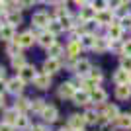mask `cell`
Instances as JSON below:
<instances>
[{
	"label": "cell",
	"instance_id": "cell-1",
	"mask_svg": "<svg viewBox=\"0 0 131 131\" xmlns=\"http://www.w3.org/2000/svg\"><path fill=\"white\" fill-rule=\"evenodd\" d=\"M114 16H115V12L112 10V8H108V10H102V12H96V20L94 22L100 24V26H112L114 24Z\"/></svg>",
	"mask_w": 131,
	"mask_h": 131
},
{
	"label": "cell",
	"instance_id": "cell-2",
	"mask_svg": "<svg viewBox=\"0 0 131 131\" xmlns=\"http://www.w3.org/2000/svg\"><path fill=\"white\" fill-rule=\"evenodd\" d=\"M49 22H51V20H49V16H47L45 12H35V14L31 16V24H33L35 29H43V27H47Z\"/></svg>",
	"mask_w": 131,
	"mask_h": 131
},
{
	"label": "cell",
	"instance_id": "cell-3",
	"mask_svg": "<svg viewBox=\"0 0 131 131\" xmlns=\"http://www.w3.org/2000/svg\"><path fill=\"white\" fill-rule=\"evenodd\" d=\"M35 39H37V37L33 35V31H24V33H20V35H18L14 41H16L20 47H31Z\"/></svg>",
	"mask_w": 131,
	"mask_h": 131
},
{
	"label": "cell",
	"instance_id": "cell-4",
	"mask_svg": "<svg viewBox=\"0 0 131 131\" xmlns=\"http://www.w3.org/2000/svg\"><path fill=\"white\" fill-rule=\"evenodd\" d=\"M18 77L22 78L24 82H33V80H35V77H37L35 67H33V65H26L22 71H18Z\"/></svg>",
	"mask_w": 131,
	"mask_h": 131
},
{
	"label": "cell",
	"instance_id": "cell-5",
	"mask_svg": "<svg viewBox=\"0 0 131 131\" xmlns=\"http://www.w3.org/2000/svg\"><path fill=\"white\" fill-rule=\"evenodd\" d=\"M129 80H131V72L129 71H125V69H117V71L114 72V82L117 84V86H121V84H129Z\"/></svg>",
	"mask_w": 131,
	"mask_h": 131
},
{
	"label": "cell",
	"instance_id": "cell-6",
	"mask_svg": "<svg viewBox=\"0 0 131 131\" xmlns=\"http://www.w3.org/2000/svg\"><path fill=\"white\" fill-rule=\"evenodd\" d=\"M74 71H77L78 77L86 78L88 74H90V71H92V65H90V61H86V59L77 61V65H74Z\"/></svg>",
	"mask_w": 131,
	"mask_h": 131
},
{
	"label": "cell",
	"instance_id": "cell-7",
	"mask_svg": "<svg viewBox=\"0 0 131 131\" xmlns=\"http://www.w3.org/2000/svg\"><path fill=\"white\" fill-rule=\"evenodd\" d=\"M84 125H86L84 115H80V114H72L71 117H69V127H71L72 131H80Z\"/></svg>",
	"mask_w": 131,
	"mask_h": 131
},
{
	"label": "cell",
	"instance_id": "cell-8",
	"mask_svg": "<svg viewBox=\"0 0 131 131\" xmlns=\"http://www.w3.org/2000/svg\"><path fill=\"white\" fill-rule=\"evenodd\" d=\"M77 94V86L72 82H63L59 86V98H72Z\"/></svg>",
	"mask_w": 131,
	"mask_h": 131
},
{
	"label": "cell",
	"instance_id": "cell-9",
	"mask_svg": "<svg viewBox=\"0 0 131 131\" xmlns=\"http://www.w3.org/2000/svg\"><path fill=\"white\" fill-rule=\"evenodd\" d=\"M94 20H96V10H94L90 4L82 6V8H80V22L90 24V22H94Z\"/></svg>",
	"mask_w": 131,
	"mask_h": 131
},
{
	"label": "cell",
	"instance_id": "cell-10",
	"mask_svg": "<svg viewBox=\"0 0 131 131\" xmlns=\"http://www.w3.org/2000/svg\"><path fill=\"white\" fill-rule=\"evenodd\" d=\"M123 35V27L119 26V22H114L112 26H108V37L112 41H119Z\"/></svg>",
	"mask_w": 131,
	"mask_h": 131
},
{
	"label": "cell",
	"instance_id": "cell-11",
	"mask_svg": "<svg viewBox=\"0 0 131 131\" xmlns=\"http://www.w3.org/2000/svg\"><path fill=\"white\" fill-rule=\"evenodd\" d=\"M106 100H108V94H106L104 88H94V90H90V102H94V104H104Z\"/></svg>",
	"mask_w": 131,
	"mask_h": 131
},
{
	"label": "cell",
	"instance_id": "cell-12",
	"mask_svg": "<svg viewBox=\"0 0 131 131\" xmlns=\"http://www.w3.org/2000/svg\"><path fill=\"white\" fill-rule=\"evenodd\" d=\"M41 117H43L45 121L53 123V121H57V117H59V110L55 108V106H45V110L41 112Z\"/></svg>",
	"mask_w": 131,
	"mask_h": 131
},
{
	"label": "cell",
	"instance_id": "cell-13",
	"mask_svg": "<svg viewBox=\"0 0 131 131\" xmlns=\"http://www.w3.org/2000/svg\"><path fill=\"white\" fill-rule=\"evenodd\" d=\"M59 69H61V61H59V59H53V57H49V59L43 63V71L47 72V74L59 72Z\"/></svg>",
	"mask_w": 131,
	"mask_h": 131
},
{
	"label": "cell",
	"instance_id": "cell-14",
	"mask_svg": "<svg viewBox=\"0 0 131 131\" xmlns=\"http://www.w3.org/2000/svg\"><path fill=\"white\" fill-rule=\"evenodd\" d=\"M33 84H35L37 88H41V90L49 88V84H51V74H47V72H39L37 77H35V80H33Z\"/></svg>",
	"mask_w": 131,
	"mask_h": 131
},
{
	"label": "cell",
	"instance_id": "cell-15",
	"mask_svg": "<svg viewBox=\"0 0 131 131\" xmlns=\"http://www.w3.org/2000/svg\"><path fill=\"white\" fill-rule=\"evenodd\" d=\"M96 35L94 33H84V35H80V45H82V49H94V45H96Z\"/></svg>",
	"mask_w": 131,
	"mask_h": 131
},
{
	"label": "cell",
	"instance_id": "cell-16",
	"mask_svg": "<svg viewBox=\"0 0 131 131\" xmlns=\"http://www.w3.org/2000/svg\"><path fill=\"white\" fill-rule=\"evenodd\" d=\"M24 84H26V82H24L20 77H16V78H12V80H8L6 86H8V90H10L12 94H20L24 90Z\"/></svg>",
	"mask_w": 131,
	"mask_h": 131
},
{
	"label": "cell",
	"instance_id": "cell-17",
	"mask_svg": "<svg viewBox=\"0 0 131 131\" xmlns=\"http://www.w3.org/2000/svg\"><path fill=\"white\" fill-rule=\"evenodd\" d=\"M37 41H39V45H43V47H51V45L55 43V35L51 31H41L37 35Z\"/></svg>",
	"mask_w": 131,
	"mask_h": 131
},
{
	"label": "cell",
	"instance_id": "cell-18",
	"mask_svg": "<svg viewBox=\"0 0 131 131\" xmlns=\"http://www.w3.org/2000/svg\"><path fill=\"white\" fill-rule=\"evenodd\" d=\"M115 98L117 100H129L131 98V84H121V86H115Z\"/></svg>",
	"mask_w": 131,
	"mask_h": 131
},
{
	"label": "cell",
	"instance_id": "cell-19",
	"mask_svg": "<svg viewBox=\"0 0 131 131\" xmlns=\"http://www.w3.org/2000/svg\"><path fill=\"white\" fill-rule=\"evenodd\" d=\"M94 49L98 51V53H104V51L112 49V39H110V37H98V39H96Z\"/></svg>",
	"mask_w": 131,
	"mask_h": 131
},
{
	"label": "cell",
	"instance_id": "cell-20",
	"mask_svg": "<svg viewBox=\"0 0 131 131\" xmlns=\"http://www.w3.org/2000/svg\"><path fill=\"white\" fill-rule=\"evenodd\" d=\"M72 100H74V104H78V106H86L88 102H90V92H88V90H80V92H77L72 96Z\"/></svg>",
	"mask_w": 131,
	"mask_h": 131
},
{
	"label": "cell",
	"instance_id": "cell-21",
	"mask_svg": "<svg viewBox=\"0 0 131 131\" xmlns=\"http://www.w3.org/2000/svg\"><path fill=\"white\" fill-rule=\"evenodd\" d=\"M102 115H104L108 121H115V119H117V115H119V110H117V106H114V104H112V106H106Z\"/></svg>",
	"mask_w": 131,
	"mask_h": 131
},
{
	"label": "cell",
	"instance_id": "cell-22",
	"mask_svg": "<svg viewBox=\"0 0 131 131\" xmlns=\"http://www.w3.org/2000/svg\"><path fill=\"white\" fill-rule=\"evenodd\" d=\"M0 39H4V41H14V26H10V24H6V26H2V29H0Z\"/></svg>",
	"mask_w": 131,
	"mask_h": 131
},
{
	"label": "cell",
	"instance_id": "cell-23",
	"mask_svg": "<svg viewBox=\"0 0 131 131\" xmlns=\"http://www.w3.org/2000/svg\"><path fill=\"white\" fill-rule=\"evenodd\" d=\"M80 49H82L80 41H78V39H71V43H69V47H67V55L77 59V55L80 53Z\"/></svg>",
	"mask_w": 131,
	"mask_h": 131
},
{
	"label": "cell",
	"instance_id": "cell-24",
	"mask_svg": "<svg viewBox=\"0 0 131 131\" xmlns=\"http://www.w3.org/2000/svg\"><path fill=\"white\" fill-rule=\"evenodd\" d=\"M115 123H117V127H121V129H129L131 127V114H119L117 119H115Z\"/></svg>",
	"mask_w": 131,
	"mask_h": 131
},
{
	"label": "cell",
	"instance_id": "cell-25",
	"mask_svg": "<svg viewBox=\"0 0 131 131\" xmlns=\"http://www.w3.org/2000/svg\"><path fill=\"white\" fill-rule=\"evenodd\" d=\"M63 51H65V47L59 43H53L51 47H47V55L53 57V59H59V55H63Z\"/></svg>",
	"mask_w": 131,
	"mask_h": 131
},
{
	"label": "cell",
	"instance_id": "cell-26",
	"mask_svg": "<svg viewBox=\"0 0 131 131\" xmlns=\"http://www.w3.org/2000/svg\"><path fill=\"white\" fill-rule=\"evenodd\" d=\"M90 6L96 12H102V10H108L110 8V0H90Z\"/></svg>",
	"mask_w": 131,
	"mask_h": 131
},
{
	"label": "cell",
	"instance_id": "cell-27",
	"mask_svg": "<svg viewBox=\"0 0 131 131\" xmlns=\"http://www.w3.org/2000/svg\"><path fill=\"white\" fill-rule=\"evenodd\" d=\"M4 117H6V121H4V123H10V125H16V121H18V117H20V115H18V110H8Z\"/></svg>",
	"mask_w": 131,
	"mask_h": 131
},
{
	"label": "cell",
	"instance_id": "cell-28",
	"mask_svg": "<svg viewBox=\"0 0 131 131\" xmlns=\"http://www.w3.org/2000/svg\"><path fill=\"white\" fill-rule=\"evenodd\" d=\"M12 67H14L16 71H22L24 67H26V59H24V55H16V57H12Z\"/></svg>",
	"mask_w": 131,
	"mask_h": 131
},
{
	"label": "cell",
	"instance_id": "cell-29",
	"mask_svg": "<svg viewBox=\"0 0 131 131\" xmlns=\"http://www.w3.org/2000/svg\"><path fill=\"white\" fill-rule=\"evenodd\" d=\"M47 31H51L53 35L61 33V31H63V26H61V22H59V20H51L49 26H47Z\"/></svg>",
	"mask_w": 131,
	"mask_h": 131
},
{
	"label": "cell",
	"instance_id": "cell-30",
	"mask_svg": "<svg viewBox=\"0 0 131 131\" xmlns=\"http://www.w3.org/2000/svg\"><path fill=\"white\" fill-rule=\"evenodd\" d=\"M84 115V119H86V123H98V119H100V115L94 112V110H88L86 114H82Z\"/></svg>",
	"mask_w": 131,
	"mask_h": 131
},
{
	"label": "cell",
	"instance_id": "cell-31",
	"mask_svg": "<svg viewBox=\"0 0 131 131\" xmlns=\"http://www.w3.org/2000/svg\"><path fill=\"white\" fill-rule=\"evenodd\" d=\"M31 108V104H29V100L26 98H18L16 100V110H20V112H26V110Z\"/></svg>",
	"mask_w": 131,
	"mask_h": 131
},
{
	"label": "cell",
	"instance_id": "cell-32",
	"mask_svg": "<svg viewBox=\"0 0 131 131\" xmlns=\"http://www.w3.org/2000/svg\"><path fill=\"white\" fill-rule=\"evenodd\" d=\"M119 67L131 72V55H121V59H119Z\"/></svg>",
	"mask_w": 131,
	"mask_h": 131
},
{
	"label": "cell",
	"instance_id": "cell-33",
	"mask_svg": "<svg viewBox=\"0 0 131 131\" xmlns=\"http://www.w3.org/2000/svg\"><path fill=\"white\" fill-rule=\"evenodd\" d=\"M20 49H22V47H20V45L14 41V43H8V47H6V53L10 55V57H16V55H20V53H18Z\"/></svg>",
	"mask_w": 131,
	"mask_h": 131
},
{
	"label": "cell",
	"instance_id": "cell-34",
	"mask_svg": "<svg viewBox=\"0 0 131 131\" xmlns=\"http://www.w3.org/2000/svg\"><path fill=\"white\" fill-rule=\"evenodd\" d=\"M20 22H22V16L18 12H12L10 16H8V24L10 26H20Z\"/></svg>",
	"mask_w": 131,
	"mask_h": 131
},
{
	"label": "cell",
	"instance_id": "cell-35",
	"mask_svg": "<svg viewBox=\"0 0 131 131\" xmlns=\"http://www.w3.org/2000/svg\"><path fill=\"white\" fill-rule=\"evenodd\" d=\"M88 77H90V78H92V80H96V82H98V84H100V82H102V78H104V74H102V71H100V69H92Z\"/></svg>",
	"mask_w": 131,
	"mask_h": 131
},
{
	"label": "cell",
	"instance_id": "cell-36",
	"mask_svg": "<svg viewBox=\"0 0 131 131\" xmlns=\"http://www.w3.org/2000/svg\"><path fill=\"white\" fill-rule=\"evenodd\" d=\"M31 108L35 110V112H43V110H45V102L41 98H37V100H33V102H31Z\"/></svg>",
	"mask_w": 131,
	"mask_h": 131
},
{
	"label": "cell",
	"instance_id": "cell-37",
	"mask_svg": "<svg viewBox=\"0 0 131 131\" xmlns=\"http://www.w3.org/2000/svg\"><path fill=\"white\" fill-rule=\"evenodd\" d=\"M119 26L123 27V29H131V16H129V14H127V16H123V18L119 20Z\"/></svg>",
	"mask_w": 131,
	"mask_h": 131
},
{
	"label": "cell",
	"instance_id": "cell-38",
	"mask_svg": "<svg viewBox=\"0 0 131 131\" xmlns=\"http://www.w3.org/2000/svg\"><path fill=\"white\" fill-rule=\"evenodd\" d=\"M55 16H57V20H59V18H65V16H69V10H67L65 6H59V8L55 10Z\"/></svg>",
	"mask_w": 131,
	"mask_h": 131
},
{
	"label": "cell",
	"instance_id": "cell-39",
	"mask_svg": "<svg viewBox=\"0 0 131 131\" xmlns=\"http://www.w3.org/2000/svg\"><path fill=\"white\" fill-rule=\"evenodd\" d=\"M16 127H18V129H26V127H27V117L20 115V117H18V121H16Z\"/></svg>",
	"mask_w": 131,
	"mask_h": 131
},
{
	"label": "cell",
	"instance_id": "cell-40",
	"mask_svg": "<svg viewBox=\"0 0 131 131\" xmlns=\"http://www.w3.org/2000/svg\"><path fill=\"white\" fill-rule=\"evenodd\" d=\"M31 4V0H18V8H29Z\"/></svg>",
	"mask_w": 131,
	"mask_h": 131
},
{
	"label": "cell",
	"instance_id": "cell-41",
	"mask_svg": "<svg viewBox=\"0 0 131 131\" xmlns=\"http://www.w3.org/2000/svg\"><path fill=\"white\" fill-rule=\"evenodd\" d=\"M123 55H131V39L123 43Z\"/></svg>",
	"mask_w": 131,
	"mask_h": 131
},
{
	"label": "cell",
	"instance_id": "cell-42",
	"mask_svg": "<svg viewBox=\"0 0 131 131\" xmlns=\"http://www.w3.org/2000/svg\"><path fill=\"white\" fill-rule=\"evenodd\" d=\"M0 131H14V125H10V123H2V125H0Z\"/></svg>",
	"mask_w": 131,
	"mask_h": 131
},
{
	"label": "cell",
	"instance_id": "cell-43",
	"mask_svg": "<svg viewBox=\"0 0 131 131\" xmlns=\"http://www.w3.org/2000/svg\"><path fill=\"white\" fill-rule=\"evenodd\" d=\"M74 2H77V4L82 8V6H88V2H90V0H74Z\"/></svg>",
	"mask_w": 131,
	"mask_h": 131
},
{
	"label": "cell",
	"instance_id": "cell-44",
	"mask_svg": "<svg viewBox=\"0 0 131 131\" xmlns=\"http://www.w3.org/2000/svg\"><path fill=\"white\" fill-rule=\"evenodd\" d=\"M4 77H6V71H4V67L0 65V80H4Z\"/></svg>",
	"mask_w": 131,
	"mask_h": 131
},
{
	"label": "cell",
	"instance_id": "cell-45",
	"mask_svg": "<svg viewBox=\"0 0 131 131\" xmlns=\"http://www.w3.org/2000/svg\"><path fill=\"white\" fill-rule=\"evenodd\" d=\"M31 131H45V127H41V125H35V127H31Z\"/></svg>",
	"mask_w": 131,
	"mask_h": 131
},
{
	"label": "cell",
	"instance_id": "cell-46",
	"mask_svg": "<svg viewBox=\"0 0 131 131\" xmlns=\"http://www.w3.org/2000/svg\"><path fill=\"white\" fill-rule=\"evenodd\" d=\"M4 14H6V6L2 4V6H0V16H4Z\"/></svg>",
	"mask_w": 131,
	"mask_h": 131
},
{
	"label": "cell",
	"instance_id": "cell-47",
	"mask_svg": "<svg viewBox=\"0 0 131 131\" xmlns=\"http://www.w3.org/2000/svg\"><path fill=\"white\" fill-rule=\"evenodd\" d=\"M2 92H4V82L0 80V96H2Z\"/></svg>",
	"mask_w": 131,
	"mask_h": 131
},
{
	"label": "cell",
	"instance_id": "cell-48",
	"mask_svg": "<svg viewBox=\"0 0 131 131\" xmlns=\"http://www.w3.org/2000/svg\"><path fill=\"white\" fill-rule=\"evenodd\" d=\"M131 0H121V4H129Z\"/></svg>",
	"mask_w": 131,
	"mask_h": 131
},
{
	"label": "cell",
	"instance_id": "cell-49",
	"mask_svg": "<svg viewBox=\"0 0 131 131\" xmlns=\"http://www.w3.org/2000/svg\"><path fill=\"white\" fill-rule=\"evenodd\" d=\"M0 106H4V98L2 96H0Z\"/></svg>",
	"mask_w": 131,
	"mask_h": 131
},
{
	"label": "cell",
	"instance_id": "cell-50",
	"mask_svg": "<svg viewBox=\"0 0 131 131\" xmlns=\"http://www.w3.org/2000/svg\"><path fill=\"white\" fill-rule=\"evenodd\" d=\"M45 2H49V4H55V2H57V0H45Z\"/></svg>",
	"mask_w": 131,
	"mask_h": 131
},
{
	"label": "cell",
	"instance_id": "cell-51",
	"mask_svg": "<svg viewBox=\"0 0 131 131\" xmlns=\"http://www.w3.org/2000/svg\"><path fill=\"white\" fill-rule=\"evenodd\" d=\"M61 131H72V129H71V127H67V129H65V127H63V129H61Z\"/></svg>",
	"mask_w": 131,
	"mask_h": 131
},
{
	"label": "cell",
	"instance_id": "cell-52",
	"mask_svg": "<svg viewBox=\"0 0 131 131\" xmlns=\"http://www.w3.org/2000/svg\"><path fill=\"white\" fill-rule=\"evenodd\" d=\"M31 2H43V0H31Z\"/></svg>",
	"mask_w": 131,
	"mask_h": 131
},
{
	"label": "cell",
	"instance_id": "cell-53",
	"mask_svg": "<svg viewBox=\"0 0 131 131\" xmlns=\"http://www.w3.org/2000/svg\"><path fill=\"white\" fill-rule=\"evenodd\" d=\"M0 29H2V26H0Z\"/></svg>",
	"mask_w": 131,
	"mask_h": 131
},
{
	"label": "cell",
	"instance_id": "cell-54",
	"mask_svg": "<svg viewBox=\"0 0 131 131\" xmlns=\"http://www.w3.org/2000/svg\"><path fill=\"white\" fill-rule=\"evenodd\" d=\"M63 2H67V0H63Z\"/></svg>",
	"mask_w": 131,
	"mask_h": 131
},
{
	"label": "cell",
	"instance_id": "cell-55",
	"mask_svg": "<svg viewBox=\"0 0 131 131\" xmlns=\"http://www.w3.org/2000/svg\"><path fill=\"white\" fill-rule=\"evenodd\" d=\"M129 84H131V80H129Z\"/></svg>",
	"mask_w": 131,
	"mask_h": 131
},
{
	"label": "cell",
	"instance_id": "cell-56",
	"mask_svg": "<svg viewBox=\"0 0 131 131\" xmlns=\"http://www.w3.org/2000/svg\"><path fill=\"white\" fill-rule=\"evenodd\" d=\"M0 2H2V0H0Z\"/></svg>",
	"mask_w": 131,
	"mask_h": 131
}]
</instances>
